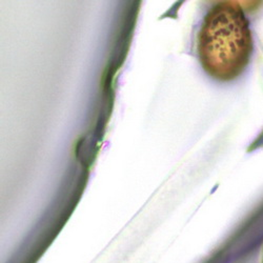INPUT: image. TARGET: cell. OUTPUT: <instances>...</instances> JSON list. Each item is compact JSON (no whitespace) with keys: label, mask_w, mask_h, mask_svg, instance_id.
Wrapping results in <instances>:
<instances>
[{"label":"cell","mask_w":263,"mask_h":263,"mask_svg":"<svg viewBox=\"0 0 263 263\" xmlns=\"http://www.w3.org/2000/svg\"><path fill=\"white\" fill-rule=\"evenodd\" d=\"M253 49L250 23L238 3H218L208 12L198 34V55L211 77L224 82L239 77Z\"/></svg>","instance_id":"obj_1"}]
</instances>
